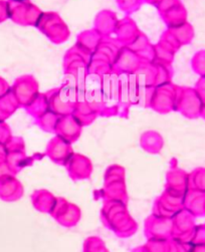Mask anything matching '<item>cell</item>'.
Here are the masks:
<instances>
[{"label":"cell","instance_id":"1","mask_svg":"<svg viewBox=\"0 0 205 252\" xmlns=\"http://www.w3.org/2000/svg\"><path fill=\"white\" fill-rule=\"evenodd\" d=\"M194 68L200 74L205 75V50L197 54L194 59Z\"/></svg>","mask_w":205,"mask_h":252},{"label":"cell","instance_id":"2","mask_svg":"<svg viewBox=\"0 0 205 252\" xmlns=\"http://www.w3.org/2000/svg\"><path fill=\"white\" fill-rule=\"evenodd\" d=\"M197 89H198V93H199L200 97L202 98V100L205 103V75L198 82Z\"/></svg>","mask_w":205,"mask_h":252},{"label":"cell","instance_id":"3","mask_svg":"<svg viewBox=\"0 0 205 252\" xmlns=\"http://www.w3.org/2000/svg\"><path fill=\"white\" fill-rule=\"evenodd\" d=\"M5 5L4 2L0 1V21H2L5 19Z\"/></svg>","mask_w":205,"mask_h":252},{"label":"cell","instance_id":"4","mask_svg":"<svg viewBox=\"0 0 205 252\" xmlns=\"http://www.w3.org/2000/svg\"><path fill=\"white\" fill-rule=\"evenodd\" d=\"M5 92V83L3 80L0 79V95H3Z\"/></svg>","mask_w":205,"mask_h":252}]
</instances>
